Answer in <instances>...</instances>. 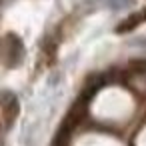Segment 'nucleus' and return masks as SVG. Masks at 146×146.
Instances as JSON below:
<instances>
[{
  "label": "nucleus",
  "mask_w": 146,
  "mask_h": 146,
  "mask_svg": "<svg viewBox=\"0 0 146 146\" xmlns=\"http://www.w3.org/2000/svg\"><path fill=\"white\" fill-rule=\"evenodd\" d=\"M142 20H146V10H144V12H136V14L128 16L124 22H120V26L116 28V32H128V30L136 28V26H138Z\"/></svg>",
  "instance_id": "nucleus-1"
}]
</instances>
